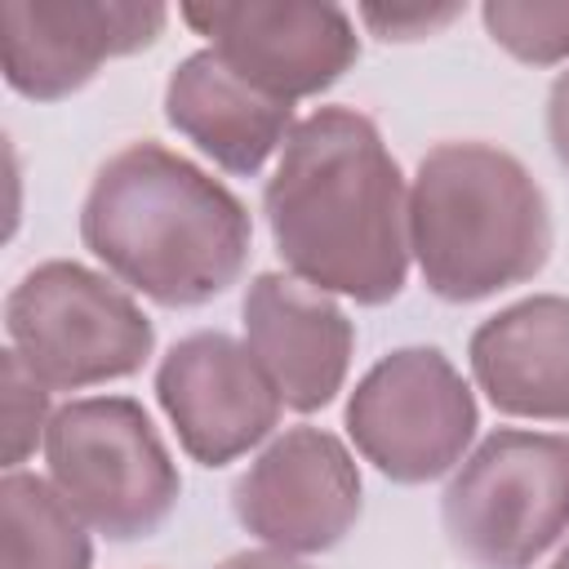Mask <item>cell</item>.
<instances>
[{
    "label": "cell",
    "mask_w": 569,
    "mask_h": 569,
    "mask_svg": "<svg viewBox=\"0 0 569 569\" xmlns=\"http://www.w3.org/2000/svg\"><path fill=\"white\" fill-rule=\"evenodd\" d=\"M480 18L489 40L529 67L569 58V0H489L480 4Z\"/></svg>",
    "instance_id": "cell-16"
},
{
    "label": "cell",
    "mask_w": 569,
    "mask_h": 569,
    "mask_svg": "<svg viewBox=\"0 0 569 569\" xmlns=\"http://www.w3.org/2000/svg\"><path fill=\"white\" fill-rule=\"evenodd\" d=\"M547 138L556 160L569 169V67L551 80V93H547Z\"/></svg>",
    "instance_id": "cell-19"
},
{
    "label": "cell",
    "mask_w": 569,
    "mask_h": 569,
    "mask_svg": "<svg viewBox=\"0 0 569 569\" xmlns=\"http://www.w3.org/2000/svg\"><path fill=\"white\" fill-rule=\"evenodd\" d=\"M164 120L240 178H253L293 133V107L240 80L213 49H196L169 71Z\"/></svg>",
    "instance_id": "cell-14"
},
{
    "label": "cell",
    "mask_w": 569,
    "mask_h": 569,
    "mask_svg": "<svg viewBox=\"0 0 569 569\" xmlns=\"http://www.w3.org/2000/svg\"><path fill=\"white\" fill-rule=\"evenodd\" d=\"M0 569H93L89 525L49 476L22 467L0 480Z\"/></svg>",
    "instance_id": "cell-15"
},
{
    "label": "cell",
    "mask_w": 569,
    "mask_h": 569,
    "mask_svg": "<svg viewBox=\"0 0 569 569\" xmlns=\"http://www.w3.org/2000/svg\"><path fill=\"white\" fill-rule=\"evenodd\" d=\"M262 213L289 276L320 293L382 307L409 280V187L356 107H316L293 124Z\"/></svg>",
    "instance_id": "cell-1"
},
{
    "label": "cell",
    "mask_w": 569,
    "mask_h": 569,
    "mask_svg": "<svg viewBox=\"0 0 569 569\" xmlns=\"http://www.w3.org/2000/svg\"><path fill=\"white\" fill-rule=\"evenodd\" d=\"M471 378L507 418L569 422V298L533 293L471 329Z\"/></svg>",
    "instance_id": "cell-13"
},
{
    "label": "cell",
    "mask_w": 569,
    "mask_h": 569,
    "mask_svg": "<svg viewBox=\"0 0 569 569\" xmlns=\"http://www.w3.org/2000/svg\"><path fill=\"white\" fill-rule=\"evenodd\" d=\"M409 253L436 298H493L547 267V196L493 142H436L409 182Z\"/></svg>",
    "instance_id": "cell-3"
},
{
    "label": "cell",
    "mask_w": 569,
    "mask_h": 569,
    "mask_svg": "<svg viewBox=\"0 0 569 569\" xmlns=\"http://www.w3.org/2000/svg\"><path fill=\"white\" fill-rule=\"evenodd\" d=\"M4 333L49 391L129 378L156 347V325L133 293L71 258H49L9 289Z\"/></svg>",
    "instance_id": "cell-6"
},
{
    "label": "cell",
    "mask_w": 569,
    "mask_h": 569,
    "mask_svg": "<svg viewBox=\"0 0 569 569\" xmlns=\"http://www.w3.org/2000/svg\"><path fill=\"white\" fill-rule=\"evenodd\" d=\"M440 520L476 569H533L569 533V436L489 431L453 467Z\"/></svg>",
    "instance_id": "cell-4"
},
{
    "label": "cell",
    "mask_w": 569,
    "mask_h": 569,
    "mask_svg": "<svg viewBox=\"0 0 569 569\" xmlns=\"http://www.w3.org/2000/svg\"><path fill=\"white\" fill-rule=\"evenodd\" d=\"M347 436L396 485L449 476L476 440L480 409L440 347H396L347 396Z\"/></svg>",
    "instance_id": "cell-7"
},
{
    "label": "cell",
    "mask_w": 569,
    "mask_h": 569,
    "mask_svg": "<svg viewBox=\"0 0 569 569\" xmlns=\"http://www.w3.org/2000/svg\"><path fill=\"white\" fill-rule=\"evenodd\" d=\"M4 369V467L18 471L36 445H44V431H49V387L18 360V351H4L0 360Z\"/></svg>",
    "instance_id": "cell-17"
},
{
    "label": "cell",
    "mask_w": 569,
    "mask_h": 569,
    "mask_svg": "<svg viewBox=\"0 0 569 569\" xmlns=\"http://www.w3.org/2000/svg\"><path fill=\"white\" fill-rule=\"evenodd\" d=\"M462 13V4H360V22L382 40H422L449 27Z\"/></svg>",
    "instance_id": "cell-18"
},
{
    "label": "cell",
    "mask_w": 569,
    "mask_h": 569,
    "mask_svg": "<svg viewBox=\"0 0 569 569\" xmlns=\"http://www.w3.org/2000/svg\"><path fill=\"white\" fill-rule=\"evenodd\" d=\"M178 13L240 80L289 107L338 84L360 58V36L342 4L218 0L182 4Z\"/></svg>",
    "instance_id": "cell-8"
},
{
    "label": "cell",
    "mask_w": 569,
    "mask_h": 569,
    "mask_svg": "<svg viewBox=\"0 0 569 569\" xmlns=\"http://www.w3.org/2000/svg\"><path fill=\"white\" fill-rule=\"evenodd\" d=\"M547 569H569V542H565V547H560V551H556V560H551V565H547Z\"/></svg>",
    "instance_id": "cell-21"
},
{
    "label": "cell",
    "mask_w": 569,
    "mask_h": 569,
    "mask_svg": "<svg viewBox=\"0 0 569 569\" xmlns=\"http://www.w3.org/2000/svg\"><path fill=\"white\" fill-rule=\"evenodd\" d=\"M164 22L169 9L156 0H4V80L31 102H58L84 89L102 62L151 49Z\"/></svg>",
    "instance_id": "cell-10"
},
{
    "label": "cell",
    "mask_w": 569,
    "mask_h": 569,
    "mask_svg": "<svg viewBox=\"0 0 569 569\" xmlns=\"http://www.w3.org/2000/svg\"><path fill=\"white\" fill-rule=\"evenodd\" d=\"M240 325L244 347L267 369L284 409L316 413L342 391L356 351V329L329 293L284 271H258L244 289Z\"/></svg>",
    "instance_id": "cell-12"
},
{
    "label": "cell",
    "mask_w": 569,
    "mask_h": 569,
    "mask_svg": "<svg viewBox=\"0 0 569 569\" xmlns=\"http://www.w3.org/2000/svg\"><path fill=\"white\" fill-rule=\"evenodd\" d=\"M218 569H311V565H302L298 556H284L276 547H262V551H236Z\"/></svg>",
    "instance_id": "cell-20"
},
{
    "label": "cell",
    "mask_w": 569,
    "mask_h": 569,
    "mask_svg": "<svg viewBox=\"0 0 569 569\" xmlns=\"http://www.w3.org/2000/svg\"><path fill=\"white\" fill-rule=\"evenodd\" d=\"M236 520L284 556H320L360 520V471L325 427L280 431L231 485Z\"/></svg>",
    "instance_id": "cell-9"
},
{
    "label": "cell",
    "mask_w": 569,
    "mask_h": 569,
    "mask_svg": "<svg viewBox=\"0 0 569 569\" xmlns=\"http://www.w3.org/2000/svg\"><path fill=\"white\" fill-rule=\"evenodd\" d=\"M44 467L62 502L111 542L156 533L182 493L178 462L133 396H84L53 409Z\"/></svg>",
    "instance_id": "cell-5"
},
{
    "label": "cell",
    "mask_w": 569,
    "mask_h": 569,
    "mask_svg": "<svg viewBox=\"0 0 569 569\" xmlns=\"http://www.w3.org/2000/svg\"><path fill=\"white\" fill-rule=\"evenodd\" d=\"M80 240L133 293L160 307H200L240 280L253 222L231 187L142 138L93 173Z\"/></svg>",
    "instance_id": "cell-2"
},
{
    "label": "cell",
    "mask_w": 569,
    "mask_h": 569,
    "mask_svg": "<svg viewBox=\"0 0 569 569\" xmlns=\"http://www.w3.org/2000/svg\"><path fill=\"white\" fill-rule=\"evenodd\" d=\"M156 400L182 453L200 467H227L262 445L284 409L258 356L222 329L187 333L160 356Z\"/></svg>",
    "instance_id": "cell-11"
}]
</instances>
